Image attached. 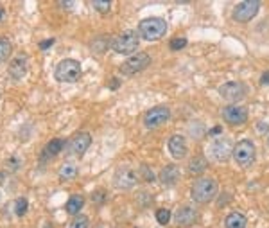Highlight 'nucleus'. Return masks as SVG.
<instances>
[{"label":"nucleus","instance_id":"obj_24","mask_svg":"<svg viewBox=\"0 0 269 228\" xmlns=\"http://www.w3.org/2000/svg\"><path fill=\"white\" fill-rule=\"evenodd\" d=\"M27 209H29V201H27V198H18L15 201V212H16V216L22 217L23 214L27 212Z\"/></svg>","mask_w":269,"mask_h":228},{"label":"nucleus","instance_id":"obj_23","mask_svg":"<svg viewBox=\"0 0 269 228\" xmlns=\"http://www.w3.org/2000/svg\"><path fill=\"white\" fill-rule=\"evenodd\" d=\"M77 176V169H75L74 164H65L63 167L60 169V178L63 180H74Z\"/></svg>","mask_w":269,"mask_h":228},{"label":"nucleus","instance_id":"obj_27","mask_svg":"<svg viewBox=\"0 0 269 228\" xmlns=\"http://www.w3.org/2000/svg\"><path fill=\"white\" fill-rule=\"evenodd\" d=\"M156 221L160 224H169V221H171V212H169L167 209H158L156 210Z\"/></svg>","mask_w":269,"mask_h":228},{"label":"nucleus","instance_id":"obj_32","mask_svg":"<svg viewBox=\"0 0 269 228\" xmlns=\"http://www.w3.org/2000/svg\"><path fill=\"white\" fill-rule=\"evenodd\" d=\"M260 83L262 85H269V72H264V74H262Z\"/></svg>","mask_w":269,"mask_h":228},{"label":"nucleus","instance_id":"obj_11","mask_svg":"<svg viewBox=\"0 0 269 228\" xmlns=\"http://www.w3.org/2000/svg\"><path fill=\"white\" fill-rule=\"evenodd\" d=\"M221 117H223L224 122L230 124V126H243L248 120V110L244 108V106L230 105L223 110Z\"/></svg>","mask_w":269,"mask_h":228},{"label":"nucleus","instance_id":"obj_6","mask_svg":"<svg viewBox=\"0 0 269 228\" xmlns=\"http://www.w3.org/2000/svg\"><path fill=\"white\" fill-rule=\"evenodd\" d=\"M151 65V58L147 53H139V54H133L129 56L122 65H120V72L124 75H133V74H139V72L146 70L147 67Z\"/></svg>","mask_w":269,"mask_h":228},{"label":"nucleus","instance_id":"obj_2","mask_svg":"<svg viewBox=\"0 0 269 228\" xmlns=\"http://www.w3.org/2000/svg\"><path fill=\"white\" fill-rule=\"evenodd\" d=\"M165 33H167V23H165L164 18L151 16V18H144L139 23V36L146 41L160 40Z\"/></svg>","mask_w":269,"mask_h":228},{"label":"nucleus","instance_id":"obj_3","mask_svg":"<svg viewBox=\"0 0 269 228\" xmlns=\"http://www.w3.org/2000/svg\"><path fill=\"white\" fill-rule=\"evenodd\" d=\"M54 78L58 83H75L81 78V63L75 60H63L56 65Z\"/></svg>","mask_w":269,"mask_h":228},{"label":"nucleus","instance_id":"obj_12","mask_svg":"<svg viewBox=\"0 0 269 228\" xmlns=\"http://www.w3.org/2000/svg\"><path fill=\"white\" fill-rule=\"evenodd\" d=\"M233 153V146L228 139H213V142L210 144V155L213 160L217 162H228L230 157Z\"/></svg>","mask_w":269,"mask_h":228},{"label":"nucleus","instance_id":"obj_1","mask_svg":"<svg viewBox=\"0 0 269 228\" xmlns=\"http://www.w3.org/2000/svg\"><path fill=\"white\" fill-rule=\"evenodd\" d=\"M217 191H219V185L213 178H198L192 185L191 196L196 203H208L212 201L217 196Z\"/></svg>","mask_w":269,"mask_h":228},{"label":"nucleus","instance_id":"obj_21","mask_svg":"<svg viewBox=\"0 0 269 228\" xmlns=\"http://www.w3.org/2000/svg\"><path fill=\"white\" fill-rule=\"evenodd\" d=\"M208 169V162L205 160V157H194L189 162V172L191 174H201Z\"/></svg>","mask_w":269,"mask_h":228},{"label":"nucleus","instance_id":"obj_26","mask_svg":"<svg viewBox=\"0 0 269 228\" xmlns=\"http://www.w3.org/2000/svg\"><path fill=\"white\" fill-rule=\"evenodd\" d=\"M92 6H94L95 11L102 13V15H106L108 11H112V2H102V0H95V2H92Z\"/></svg>","mask_w":269,"mask_h":228},{"label":"nucleus","instance_id":"obj_20","mask_svg":"<svg viewBox=\"0 0 269 228\" xmlns=\"http://www.w3.org/2000/svg\"><path fill=\"white\" fill-rule=\"evenodd\" d=\"M83 205H85V198L79 194H74L68 198L67 205H65V209H67V212L70 214V216H77L79 212H81Z\"/></svg>","mask_w":269,"mask_h":228},{"label":"nucleus","instance_id":"obj_4","mask_svg":"<svg viewBox=\"0 0 269 228\" xmlns=\"http://www.w3.org/2000/svg\"><path fill=\"white\" fill-rule=\"evenodd\" d=\"M140 45V36L137 31H126L120 36H117L112 43V49L117 54H133L134 50L139 49Z\"/></svg>","mask_w":269,"mask_h":228},{"label":"nucleus","instance_id":"obj_30","mask_svg":"<svg viewBox=\"0 0 269 228\" xmlns=\"http://www.w3.org/2000/svg\"><path fill=\"white\" fill-rule=\"evenodd\" d=\"M8 165L11 167V171H16V169L20 167V160H16V158L13 157V158H9L8 160Z\"/></svg>","mask_w":269,"mask_h":228},{"label":"nucleus","instance_id":"obj_34","mask_svg":"<svg viewBox=\"0 0 269 228\" xmlns=\"http://www.w3.org/2000/svg\"><path fill=\"white\" fill-rule=\"evenodd\" d=\"M142 171H144V174H146V178H147V180H153V174H151V172H149V169L144 167Z\"/></svg>","mask_w":269,"mask_h":228},{"label":"nucleus","instance_id":"obj_10","mask_svg":"<svg viewBox=\"0 0 269 228\" xmlns=\"http://www.w3.org/2000/svg\"><path fill=\"white\" fill-rule=\"evenodd\" d=\"M113 184H115V187L120 189V191H129V189H133L134 185L139 184V172L129 167L119 169V171L115 172Z\"/></svg>","mask_w":269,"mask_h":228},{"label":"nucleus","instance_id":"obj_35","mask_svg":"<svg viewBox=\"0 0 269 228\" xmlns=\"http://www.w3.org/2000/svg\"><path fill=\"white\" fill-rule=\"evenodd\" d=\"M213 135H217V133H221V128H213V131H212Z\"/></svg>","mask_w":269,"mask_h":228},{"label":"nucleus","instance_id":"obj_37","mask_svg":"<svg viewBox=\"0 0 269 228\" xmlns=\"http://www.w3.org/2000/svg\"><path fill=\"white\" fill-rule=\"evenodd\" d=\"M267 144H269V139H267Z\"/></svg>","mask_w":269,"mask_h":228},{"label":"nucleus","instance_id":"obj_9","mask_svg":"<svg viewBox=\"0 0 269 228\" xmlns=\"http://www.w3.org/2000/svg\"><path fill=\"white\" fill-rule=\"evenodd\" d=\"M169 119H171V110H169L167 106H154V108H151L149 112L146 113L144 124H146V128H149V130H154V128L164 126Z\"/></svg>","mask_w":269,"mask_h":228},{"label":"nucleus","instance_id":"obj_19","mask_svg":"<svg viewBox=\"0 0 269 228\" xmlns=\"http://www.w3.org/2000/svg\"><path fill=\"white\" fill-rule=\"evenodd\" d=\"M65 147V140L63 139H52L43 149V160H49V158H54L56 155L61 153V149Z\"/></svg>","mask_w":269,"mask_h":228},{"label":"nucleus","instance_id":"obj_28","mask_svg":"<svg viewBox=\"0 0 269 228\" xmlns=\"http://www.w3.org/2000/svg\"><path fill=\"white\" fill-rule=\"evenodd\" d=\"M70 228H88V217L86 216H75V219L72 221Z\"/></svg>","mask_w":269,"mask_h":228},{"label":"nucleus","instance_id":"obj_5","mask_svg":"<svg viewBox=\"0 0 269 228\" xmlns=\"http://www.w3.org/2000/svg\"><path fill=\"white\" fill-rule=\"evenodd\" d=\"M255 155H257V149H255V144L251 140H240L233 146V160L240 165V167H248V165L253 164Z\"/></svg>","mask_w":269,"mask_h":228},{"label":"nucleus","instance_id":"obj_16","mask_svg":"<svg viewBox=\"0 0 269 228\" xmlns=\"http://www.w3.org/2000/svg\"><path fill=\"white\" fill-rule=\"evenodd\" d=\"M167 149L172 158L181 160L187 155V142H185V139L181 135H172L171 139L167 140Z\"/></svg>","mask_w":269,"mask_h":228},{"label":"nucleus","instance_id":"obj_15","mask_svg":"<svg viewBox=\"0 0 269 228\" xmlns=\"http://www.w3.org/2000/svg\"><path fill=\"white\" fill-rule=\"evenodd\" d=\"M90 144H92V137H90V133H86V131H81V133L74 135L70 140V153L75 155V157H81V155L86 153V149L90 147Z\"/></svg>","mask_w":269,"mask_h":228},{"label":"nucleus","instance_id":"obj_36","mask_svg":"<svg viewBox=\"0 0 269 228\" xmlns=\"http://www.w3.org/2000/svg\"><path fill=\"white\" fill-rule=\"evenodd\" d=\"M2 15H4V13H2V9H0V20H2Z\"/></svg>","mask_w":269,"mask_h":228},{"label":"nucleus","instance_id":"obj_18","mask_svg":"<svg viewBox=\"0 0 269 228\" xmlns=\"http://www.w3.org/2000/svg\"><path fill=\"white\" fill-rule=\"evenodd\" d=\"M246 226H248V219L240 212L228 214L226 219H224V228H246Z\"/></svg>","mask_w":269,"mask_h":228},{"label":"nucleus","instance_id":"obj_17","mask_svg":"<svg viewBox=\"0 0 269 228\" xmlns=\"http://www.w3.org/2000/svg\"><path fill=\"white\" fill-rule=\"evenodd\" d=\"M179 180V171L176 165H167V167L162 169L160 172V182L164 185H167V187H172V185L178 184Z\"/></svg>","mask_w":269,"mask_h":228},{"label":"nucleus","instance_id":"obj_29","mask_svg":"<svg viewBox=\"0 0 269 228\" xmlns=\"http://www.w3.org/2000/svg\"><path fill=\"white\" fill-rule=\"evenodd\" d=\"M183 47H187V38H174V40L171 41L172 50H181Z\"/></svg>","mask_w":269,"mask_h":228},{"label":"nucleus","instance_id":"obj_33","mask_svg":"<svg viewBox=\"0 0 269 228\" xmlns=\"http://www.w3.org/2000/svg\"><path fill=\"white\" fill-rule=\"evenodd\" d=\"M119 85H120L119 79H112V81H110V88H119Z\"/></svg>","mask_w":269,"mask_h":228},{"label":"nucleus","instance_id":"obj_14","mask_svg":"<svg viewBox=\"0 0 269 228\" xmlns=\"http://www.w3.org/2000/svg\"><path fill=\"white\" fill-rule=\"evenodd\" d=\"M9 75H11L13 79H16V81H20V79H23L27 75V72H29V60H27V56H23V54H18V56H15L11 60V63H9Z\"/></svg>","mask_w":269,"mask_h":228},{"label":"nucleus","instance_id":"obj_31","mask_svg":"<svg viewBox=\"0 0 269 228\" xmlns=\"http://www.w3.org/2000/svg\"><path fill=\"white\" fill-rule=\"evenodd\" d=\"M54 41H56V40H54V38H49V40H45V41H41V43H40V49H49V47H50V45H54Z\"/></svg>","mask_w":269,"mask_h":228},{"label":"nucleus","instance_id":"obj_25","mask_svg":"<svg viewBox=\"0 0 269 228\" xmlns=\"http://www.w3.org/2000/svg\"><path fill=\"white\" fill-rule=\"evenodd\" d=\"M108 45L110 43L106 41V38H95V41L92 43V50H94V53H97V54H101V53H104Z\"/></svg>","mask_w":269,"mask_h":228},{"label":"nucleus","instance_id":"obj_7","mask_svg":"<svg viewBox=\"0 0 269 228\" xmlns=\"http://www.w3.org/2000/svg\"><path fill=\"white\" fill-rule=\"evenodd\" d=\"M248 94V88L244 83L239 81H228L219 86V95L228 103H237L240 99H244V95Z\"/></svg>","mask_w":269,"mask_h":228},{"label":"nucleus","instance_id":"obj_8","mask_svg":"<svg viewBox=\"0 0 269 228\" xmlns=\"http://www.w3.org/2000/svg\"><path fill=\"white\" fill-rule=\"evenodd\" d=\"M258 9H260V2H257V0L240 2V4H237L235 8H233V20L239 23H246L257 16Z\"/></svg>","mask_w":269,"mask_h":228},{"label":"nucleus","instance_id":"obj_22","mask_svg":"<svg viewBox=\"0 0 269 228\" xmlns=\"http://www.w3.org/2000/svg\"><path fill=\"white\" fill-rule=\"evenodd\" d=\"M11 53H13V45L9 40L6 38H0V63H4L11 58Z\"/></svg>","mask_w":269,"mask_h":228},{"label":"nucleus","instance_id":"obj_13","mask_svg":"<svg viewBox=\"0 0 269 228\" xmlns=\"http://www.w3.org/2000/svg\"><path fill=\"white\" fill-rule=\"evenodd\" d=\"M196 219H198V209H196V207L183 205L176 210V216H174L176 226H179V228L191 226V224L196 223Z\"/></svg>","mask_w":269,"mask_h":228}]
</instances>
